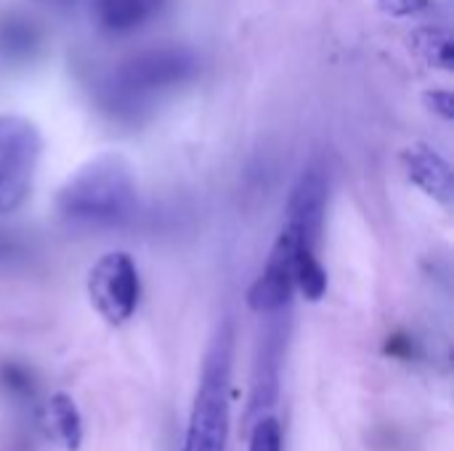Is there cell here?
I'll return each instance as SVG.
<instances>
[{
    "label": "cell",
    "instance_id": "cell-1",
    "mask_svg": "<svg viewBox=\"0 0 454 451\" xmlns=\"http://www.w3.org/2000/svg\"><path fill=\"white\" fill-rule=\"evenodd\" d=\"M138 205V183L133 165L114 152L88 159L59 189L56 213L61 221L85 229L122 226Z\"/></svg>",
    "mask_w": 454,
    "mask_h": 451
},
{
    "label": "cell",
    "instance_id": "cell-2",
    "mask_svg": "<svg viewBox=\"0 0 454 451\" xmlns=\"http://www.w3.org/2000/svg\"><path fill=\"white\" fill-rule=\"evenodd\" d=\"M200 58L186 45H154L125 56L104 82V101L114 114L136 117L160 96L192 82Z\"/></svg>",
    "mask_w": 454,
    "mask_h": 451
},
{
    "label": "cell",
    "instance_id": "cell-3",
    "mask_svg": "<svg viewBox=\"0 0 454 451\" xmlns=\"http://www.w3.org/2000/svg\"><path fill=\"white\" fill-rule=\"evenodd\" d=\"M234 364V327L223 319L202 359L200 385L192 404L181 451H223L229 436V393Z\"/></svg>",
    "mask_w": 454,
    "mask_h": 451
},
{
    "label": "cell",
    "instance_id": "cell-4",
    "mask_svg": "<svg viewBox=\"0 0 454 451\" xmlns=\"http://www.w3.org/2000/svg\"><path fill=\"white\" fill-rule=\"evenodd\" d=\"M40 157V128L21 114H0V215H11L27 202Z\"/></svg>",
    "mask_w": 454,
    "mask_h": 451
},
{
    "label": "cell",
    "instance_id": "cell-5",
    "mask_svg": "<svg viewBox=\"0 0 454 451\" xmlns=\"http://www.w3.org/2000/svg\"><path fill=\"white\" fill-rule=\"evenodd\" d=\"M327 199H330V175L327 167L319 159H314L301 170L298 181L293 183L285 207V223L279 229L293 239L295 253H319Z\"/></svg>",
    "mask_w": 454,
    "mask_h": 451
},
{
    "label": "cell",
    "instance_id": "cell-6",
    "mask_svg": "<svg viewBox=\"0 0 454 451\" xmlns=\"http://www.w3.org/2000/svg\"><path fill=\"white\" fill-rule=\"evenodd\" d=\"M88 298L98 316L114 327L125 324L141 298V276L128 253H106L88 271Z\"/></svg>",
    "mask_w": 454,
    "mask_h": 451
},
{
    "label": "cell",
    "instance_id": "cell-7",
    "mask_svg": "<svg viewBox=\"0 0 454 451\" xmlns=\"http://www.w3.org/2000/svg\"><path fill=\"white\" fill-rule=\"evenodd\" d=\"M293 255H295L293 239L285 231H279L263 271L258 274V279L247 290V306L253 311L266 314V316H277L290 306V300L295 295Z\"/></svg>",
    "mask_w": 454,
    "mask_h": 451
},
{
    "label": "cell",
    "instance_id": "cell-8",
    "mask_svg": "<svg viewBox=\"0 0 454 451\" xmlns=\"http://www.w3.org/2000/svg\"><path fill=\"white\" fill-rule=\"evenodd\" d=\"M402 165L407 178L431 199L450 205L454 197L452 165L428 144H412L402 152Z\"/></svg>",
    "mask_w": 454,
    "mask_h": 451
},
{
    "label": "cell",
    "instance_id": "cell-9",
    "mask_svg": "<svg viewBox=\"0 0 454 451\" xmlns=\"http://www.w3.org/2000/svg\"><path fill=\"white\" fill-rule=\"evenodd\" d=\"M285 354V332L282 324H271L266 335L261 338V348L255 356L253 369V393H250V415L263 417V412L274 404L277 383H279V367Z\"/></svg>",
    "mask_w": 454,
    "mask_h": 451
},
{
    "label": "cell",
    "instance_id": "cell-10",
    "mask_svg": "<svg viewBox=\"0 0 454 451\" xmlns=\"http://www.w3.org/2000/svg\"><path fill=\"white\" fill-rule=\"evenodd\" d=\"M165 5L168 0H93V13L104 32L128 35L154 21Z\"/></svg>",
    "mask_w": 454,
    "mask_h": 451
},
{
    "label": "cell",
    "instance_id": "cell-11",
    "mask_svg": "<svg viewBox=\"0 0 454 451\" xmlns=\"http://www.w3.org/2000/svg\"><path fill=\"white\" fill-rule=\"evenodd\" d=\"M43 433L64 451H80L82 447V417L72 396L53 393L40 415Z\"/></svg>",
    "mask_w": 454,
    "mask_h": 451
},
{
    "label": "cell",
    "instance_id": "cell-12",
    "mask_svg": "<svg viewBox=\"0 0 454 451\" xmlns=\"http://www.w3.org/2000/svg\"><path fill=\"white\" fill-rule=\"evenodd\" d=\"M410 48L431 66L450 72L454 64V45L447 29L442 27H418L410 35Z\"/></svg>",
    "mask_w": 454,
    "mask_h": 451
},
{
    "label": "cell",
    "instance_id": "cell-13",
    "mask_svg": "<svg viewBox=\"0 0 454 451\" xmlns=\"http://www.w3.org/2000/svg\"><path fill=\"white\" fill-rule=\"evenodd\" d=\"M37 43H40V32L32 21L19 16H8L0 21V58L5 61L29 58Z\"/></svg>",
    "mask_w": 454,
    "mask_h": 451
},
{
    "label": "cell",
    "instance_id": "cell-14",
    "mask_svg": "<svg viewBox=\"0 0 454 451\" xmlns=\"http://www.w3.org/2000/svg\"><path fill=\"white\" fill-rule=\"evenodd\" d=\"M0 388L19 401H29L35 396V377L27 367H21L16 362H3L0 364Z\"/></svg>",
    "mask_w": 454,
    "mask_h": 451
},
{
    "label": "cell",
    "instance_id": "cell-15",
    "mask_svg": "<svg viewBox=\"0 0 454 451\" xmlns=\"http://www.w3.org/2000/svg\"><path fill=\"white\" fill-rule=\"evenodd\" d=\"M247 451H282V425L277 417H258L250 433V447Z\"/></svg>",
    "mask_w": 454,
    "mask_h": 451
},
{
    "label": "cell",
    "instance_id": "cell-16",
    "mask_svg": "<svg viewBox=\"0 0 454 451\" xmlns=\"http://www.w3.org/2000/svg\"><path fill=\"white\" fill-rule=\"evenodd\" d=\"M378 8H383L391 16H420L431 11V0H375Z\"/></svg>",
    "mask_w": 454,
    "mask_h": 451
},
{
    "label": "cell",
    "instance_id": "cell-17",
    "mask_svg": "<svg viewBox=\"0 0 454 451\" xmlns=\"http://www.w3.org/2000/svg\"><path fill=\"white\" fill-rule=\"evenodd\" d=\"M426 104L436 112V114H442L444 120H452L454 117V98H452V90H447V88H439V90H428L426 93Z\"/></svg>",
    "mask_w": 454,
    "mask_h": 451
},
{
    "label": "cell",
    "instance_id": "cell-18",
    "mask_svg": "<svg viewBox=\"0 0 454 451\" xmlns=\"http://www.w3.org/2000/svg\"><path fill=\"white\" fill-rule=\"evenodd\" d=\"M24 258V242L8 231H0V266Z\"/></svg>",
    "mask_w": 454,
    "mask_h": 451
},
{
    "label": "cell",
    "instance_id": "cell-19",
    "mask_svg": "<svg viewBox=\"0 0 454 451\" xmlns=\"http://www.w3.org/2000/svg\"><path fill=\"white\" fill-rule=\"evenodd\" d=\"M386 351H388V356L410 359V356H412V351H415V346H412V340H410L407 335H394V338L388 340Z\"/></svg>",
    "mask_w": 454,
    "mask_h": 451
}]
</instances>
